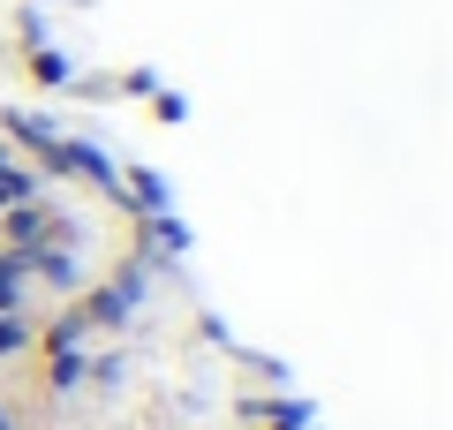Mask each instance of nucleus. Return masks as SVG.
<instances>
[{
    "mask_svg": "<svg viewBox=\"0 0 453 430\" xmlns=\"http://www.w3.org/2000/svg\"><path fill=\"white\" fill-rule=\"evenodd\" d=\"M23 76H31L38 91H68V83H76V68H68L53 46H38V38H31V46H23Z\"/></svg>",
    "mask_w": 453,
    "mask_h": 430,
    "instance_id": "4",
    "label": "nucleus"
},
{
    "mask_svg": "<svg viewBox=\"0 0 453 430\" xmlns=\"http://www.w3.org/2000/svg\"><path fill=\"white\" fill-rule=\"evenodd\" d=\"M0 166H16V143H0Z\"/></svg>",
    "mask_w": 453,
    "mask_h": 430,
    "instance_id": "9",
    "label": "nucleus"
},
{
    "mask_svg": "<svg viewBox=\"0 0 453 430\" xmlns=\"http://www.w3.org/2000/svg\"><path fill=\"white\" fill-rule=\"evenodd\" d=\"M31 196H46V174H38V166H0V211L31 204Z\"/></svg>",
    "mask_w": 453,
    "mask_h": 430,
    "instance_id": "6",
    "label": "nucleus"
},
{
    "mask_svg": "<svg viewBox=\"0 0 453 430\" xmlns=\"http://www.w3.org/2000/svg\"><path fill=\"white\" fill-rule=\"evenodd\" d=\"M151 113H159V121H189V98L181 91H151Z\"/></svg>",
    "mask_w": 453,
    "mask_h": 430,
    "instance_id": "8",
    "label": "nucleus"
},
{
    "mask_svg": "<svg viewBox=\"0 0 453 430\" xmlns=\"http://www.w3.org/2000/svg\"><path fill=\"white\" fill-rule=\"evenodd\" d=\"M23 348H31V325H23V310H16V318H0V363L23 355Z\"/></svg>",
    "mask_w": 453,
    "mask_h": 430,
    "instance_id": "7",
    "label": "nucleus"
},
{
    "mask_svg": "<svg viewBox=\"0 0 453 430\" xmlns=\"http://www.w3.org/2000/svg\"><path fill=\"white\" fill-rule=\"evenodd\" d=\"M83 363H91V348H53V355H38V378H46V393H53V400L76 393V385H83Z\"/></svg>",
    "mask_w": 453,
    "mask_h": 430,
    "instance_id": "3",
    "label": "nucleus"
},
{
    "mask_svg": "<svg viewBox=\"0 0 453 430\" xmlns=\"http://www.w3.org/2000/svg\"><path fill=\"white\" fill-rule=\"evenodd\" d=\"M46 242H76V219H61L46 196H31V204H8V211H0V250L31 257V250H46Z\"/></svg>",
    "mask_w": 453,
    "mask_h": 430,
    "instance_id": "1",
    "label": "nucleus"
},
{
    "mask_svg": "<svg viewBox=\"0 0 453 430\" xmlns=\"http://www.w3.org/2000/svg\"><path fill=\"white\" fill-rule=\"evenodd\" d=\"M23 303H31V272H23L16 250H0V318H16Z\"/></svg>",
    "mask_w": 453,
    "mask_h": 430,
    "instance_id": "5",
    "label": "nucleus"
},
{
    "mask_svg": "<svg viewBox=\"0 0 453 430\" xmlns=\"http://www.w3.org/2000/svg\"><path fill=\"white\" fill-rule=\"evenodd\" d=\"M23 272H31V287H53V295H76V287H83L76 242H46V250H31V257H23Z\"/></svg>",
    "mask_w": 453,
    "mask_h": 430,
    "instance_id": "2",
    "label": "nucleus"
}]
</instances>
